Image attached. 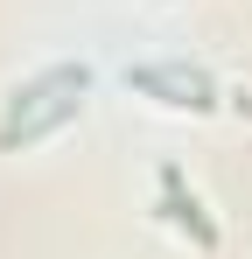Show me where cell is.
Returning a JSON list of instances; mask_svg holds the SVG:
<instances>
[{
  "label": "cell",
  "mask_w": 252,
  "mask_h": 259,
  "mask_svg": "<svg viewBox=\"0 0 252 259\" xmlns=\"http://www.w3.org/2000/svg\"><path fill=\"white\" fill-rule=\"evenodd\" d=\"M91 84V77H84V63H63V70H42L35 84H21L14 91V119H21V112H35L42 98H49V91H84ZM14 119H7V126H14Z\"/></svg>",
  "instance_id": "cell-3"
},
{
  "label": "cell",
  "mask_w": 252,
  "mask_h": 259,
  "mask_svg": "<svg viewBox=\"0 0 252 259\" xmlns=\"http://www.w3.org/2000/svg\"><path fill=\"white\" fill-rule=\"evenodd\" d=\"M161 210H168L175 231H189L203 252H217V217L196 203V189H182V168H161Z\"/></svg>",
  "instance_id": "cell-2"
},
{
  "label": "cell",
  "mask_w": 252,
  "mask_h": 259,
  "mask_svg": "<svg viewBox=\"0 0 252 259\" xmlns=\"http://www.w3.org/2000/svg\"><path fill=\"white\" fill-rule=\"evenodd\" d=\"M126 84H133V91H154V98L175 105V112H210V105H217L210 77H203V70H182V63H133Z\"/></svg>",
  "instance_id": "cell-1"
}]
</instances>
